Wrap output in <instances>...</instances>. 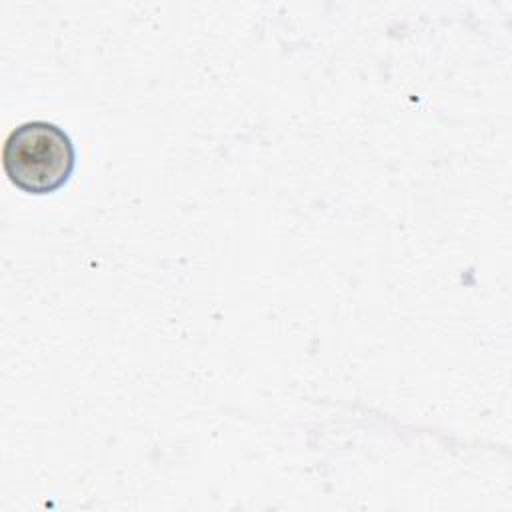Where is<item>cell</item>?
<instances>
[{"label":"cell","mask_w":512,"mask_h":512,"mask_svg":"<svg viewBox=\"0 0 512 512\" xmlns=\"http://www.w3.org/2000/svg\"><path fill=\"white\" fill-rule=\"evenodd\" d=\"M76 166V150L64 128L46 120L16 126L2 148L8 180L28 194H50L62 188Z\"/></svg>","instance_id":"1"}]
</instances>
